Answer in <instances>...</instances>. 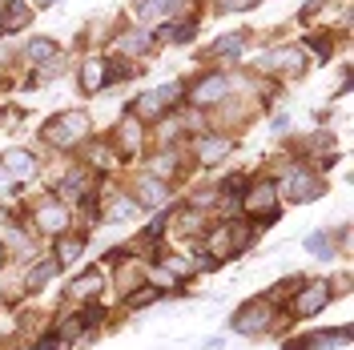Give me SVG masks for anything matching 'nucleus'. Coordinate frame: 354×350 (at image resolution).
I'll list each match as a JSON object with an SVG mask.
<instances>
[{"label":"nucleus","mask_w":354,"mask_h":350,"mask_svg":"<svg viewBox=\"0 0 354 350\" xmlns=\"http://www.w3.org/2000/svg\"><path fill=\"white\" fill-rule=\"evenodd\" d=\"M326 302H330V290H326V282H306L298 294H294L290 314H298V318H314L318 310H326Z\"/></svg>","instance_id":"obj_3"},{"label":"nucleus","mask_w":354,"mask_h":350,"mask_svg":"<svg viewBox=\"0 0 354 350\" xmlns=\"http://www.w3.org/2000/svg\"><path fill=\"white\" fill-rule=\"evenodd\" d=\"M245 37H221L218 44H214V53H242Z\"/></svg>","instance_id":"obj_24"},{"label":"nucleus","mask_w":354,"mask_h":350,"mask_svg":"<svg viewBox=\"0 0 354 350\" xmlns=\"http://www.w3.org/2000/svg\"><path fill=\"white\" fill-rule=\"evenodd\" d=\"M101 85H105V61H85V68H81V89L85 93H97Z\"/></svg>","instance_id":"obj_13"},{"label":"nucleus","mask_w":354,"mask_h":350,"mask_svg":"<svg viewBox=\"0 0 354 350\" xmlns=\"http://www.w3.org/2000/svg\"><path fill=\"white\" fill-rule=\"evenodd\" d=\"M306 250L314 254V258H334V241H330V234H310V238H306Z\"/></svg>","instance_id":"obj_15"},{"label":"nucleus","mask_w":354,"mask_h":350,"mask_svg":"<svg viewBox=\"0 0 354 350\" xmlns=\"http://www.w3.org/2000/svg\"><path fill=\"white\" fill-rule=\"evenodd\" d=\"M137 205H165L169 201V185L165 181H157V177H141V185H137V197H133Z\"/></svg>","instance_id":"obj_8"},{"label":"nucleus","mask_w":354,"mask_h":350,"mask_svg":"<svg viewBox=\"0 0 354 350\" xmlns=\"http://www.w3.org/2000/svg\"><path fill=\"white\" fill-rule=\"evenodd\" d=\"M198 157L205 161V165H214V161H221V157L230 154V137H198Z\"/></svg>","instance_id":"obj_10"},{"label":"nucleus","mask_w":354,"mask_h":350,"mask_svg":"<svg viewBox=\"0 0 354 350\" xmlns=\"http://www.w3.org/2000/svg\"><path fill=\"white\" fill-rule=\"evenodd\" d=\"M57 274H61V262H57V258H48V262L32 266V270H28V290H41V286L53 282Z\"/></svg>","instance_id":"obj_12"},{"label":"nucleus","mask_w":354,"mask_h":350,"mask_svg":"<svg viewBox=\"0 0 354 350\" xmlns=\"http://www.w3.org/2000/svg\"><path fill=\"white\" fill-rule=\"evenodd\" d=\"M0 169H8V174H17V177H28V174H37V161L24 154V149H12V154H4V165Z\"/></svg>","instance_id":"obj_11"},{"label":"nucleus","mask_w":354,"mask_h":350,"mask_svg":"<svg viewBox=\"0 0 354 350\" xmlns=\"http://www.w3.org/2000/svg\"><path fill=\"white\" fill-rule=\"evenodd\" d=\"M270 318H274L270 302L254 298V302H245V306L234 314V322H230V326L238 330V334H245V338H258V334H266V330H270Z\"/></svg>","instance_id":"obj_2"},{"label":"nucleus","mask_w":354,"mask_h":350,"mask_svg":"<svg viewBox=\"0 0 354 350\" xmlns=\"http://www.w3.org/2000/svg\"><path fill=\"white\" fill-rule=\"evenodd\" d=\"M61 190H65V197H68V201H77V197L85 194V174H73V177H65V185H61Z\"/></svg>","instance_id":"obj_22"},{"label":"nucleus","mask_w":354,"mask_h":350,"mask_svg":"<svg viewBox=\"0 0 354 350\" xmlns=\"http://www.w3.org/2000/svg\"><path fill=\"white\" fill-rule=\"evenodd\" d=\"M32 4H37V8H48V4H53V0H32Z\"/></svg>","instance_id":"obj_28"},{"label":"nucleus","mask_w":354,"mask_h":350,"mask_svg":"<svg viewBox=\"0 0 354 350\" xmlns=\"http://www.w3.org/2000/svg\"><path fill=\"white\" fill-rule=\"evenodd\" d=\"M254 0H225V8H234V12H242V8H250Z\"/></svg>","instance_id":"obj_26"},{"label":"nucleus","mask_w":354,"mask_h":350,"mask_svg":"<svg viewBox=\"0 0 354 350\" xmlns=\"http://www.w3.org/2000/svg\"><path fill=\"white\" fill-rule=\"evenodd\" d=\"M57 347H61V330H48L41 342H37V350H57Z\"/></svg>","instance_id":"obj_25"},{"label":"nucleus","mask_w":354,"mask_h":350,"mask_svg":"<svg viewBox=\"0 0 354 350\" xmlns=\"http://www.w3.org/2000/svg\"><path fill=\"white\" fill-rule=\"evenodd\" d=\"M121 48H129V53H145V48H149V33H129V37H121Z\"/></svg>","instance_id":"obj_21"},{"label":"nucleus","mask_w":354,"mask_h":350,"mask_svg":"<svg viewBox=\"0 0 354 350\" xmlns=\"http://www.w3.org/2000/svg\"><path fill=\"white\" fill-rule=\"evenodd\" d=\"M8 190H12V181H8V174H4V169H0V194H8Z\"/></svg>","instance_id":"obj_27"},{"label":"nucleus","mask_w":354,"mask_h":350,"mask_svg":"<svg viewBox=\"0 0 354 350\" xmlns=\"http://www.w3.org/2000/svg\"><path fill=\"white\" fill-rule=\"evenodd\" d=\"M225 89H230V81H225L221 73H214V77H205V81L194 89V101H198V105H214V101H221Z\"/></svg>","instance_id":"obj_9"},{"label":"nucleus","mask_w":354,"mask_h":350,"mask_svg":"<svg viewBox=\"0 0 354 350\" xmlns=\"http://www.w3.org/2000/svg\"><path fill=\"white\" fill-rule=\"evenodd\" d=\"M286 194L294 201H314V197L322 194V181L310 174V169H290L286 174Z\"/></svg>","instance_id":"obj_6"},{"label":"nucleus","mask_w":354,"mask_h":350,"mask_svg":"<svg viewBox=\"0 0 354 350\" xmlns=\"http://www.w3.org/2000/svg\"><path fill=\"white\" fill-rule=\"evenodd\" d=\"M24 21H28V4L12 0V8H8V28H21Z\"/></svg>","instance_id":"obj_23"},{"label":"nucleus","mask_w":354,"mask_h":350,"mask_svg":"<svg viewBox=\"0 0 354 350\" xmlns=\"http://www.w3.org/2000/svg\"><path fill=\"white\" fill-rule=\"evenodd\" d=\"M81 250H85V241H81V238H61V241H57V262H61V266L77 262V258H81Z\"/></svg>","instance_id":"obj_14"},{"label":"nucleus","mask_w":354,"mask_h":350,"mask_svg":"<svg viewBox=\"0 0 354 350\" xmlns=\"http://www.w3.org/2000/svg\"><path fill=\"white\" fill-rule=\"evenodd\" d=\"M97 290H101V274H85V278H77V286H73V294H81V298L97 294Z\"/></svg>","instance_id":"obj_20"},{"label":"nucleus","mask_w":354,"mask_h":350,"mask_svg":"<svg viewBox=\"0 0 354 350\" xmlns=\"http://www.w3.org/2000/svg\"><path fill=\"white\" fill-rule=\"evenodd\" d=\"M28 57H32V61H57V57H61V48H57L53 41H32V44H28Z\"/></svg>","instance_id":"obj_18"},{"label":"nucleus","mask_w":354,"mask_h":350,"mask_svg":"<svg viewBox=\"0 0 354 350\" xmlns=\"http://www.w3.org/2000/svg\"><path fill=\"white\" fill-rule=\"evenodd\" d=\"M245 210L254 214V218H266L262 225H274L278 221V190L262 181V185H254L250 194H245Z\"/></svg>","instance_id":"obj_4"},{"label":"nucleus","mask_w":354,"mask_h":350,"mask_svg":"<svg viewBox=\"0 0 354 350\" xmlns=\"http://www.w3.org/2000/svg\"><path fill=\"white\" fill-rule=\"evenodd\" d=\"M157 298H161V290H157V286H141V290H129V310L149 306V302H157Z\"/></svg>","instance_id":"obj_17"},{"label":"nucleus","mask_w":354,"mask_h":350,"mask_svg":"<svg viewBox=\"0 0 354 350\" xmlns=\"http://www.w3.org/2000/svg\"><path fill=\"white\" fill-rule=\"evenodd\" d=\"M37 225H41L44 234H57V230L68 225V210L61 205V201H44L41 210H37Z\"/></svg>","instance_id":"obj_7"},{"label":"nucleus","mask_w":354,"mask_h":350,"mask_svg":"<svg viewBox=\"0 0 354 350\" xmlns=\"http://www.w3.org/2000/svg\"><path fill=\"white\" fill-rule=\"evenodd\" d=\"M177 97V85L169 89H153V93H145V97H137V105H133V113L141 117V121H157L161 113H165V105Z\"/></svg>","instance_id":"obj_5"},{"label":"nucleus","mask_w":354,"mask_h":350,"mask_svg":"<svg viewBox=\"0 0 354 350\" xmlns=\"http://www.w3.org/2000/svg\"><path fill=\"white\" fill-rule=\"evenodd\" d=\"M133 210H137V201H133V197H117V201L109 205V221H125Z\"/></svg>","instance_id":"obj_19"},{"label":"nucleus","mask_w":354,"mask_h":350,"mask_svg":"<svg viewBox=\"0 0 354 350\" xmlns=\"http://www.w3.org/2000/svg\"><path fill=\"white\" fill-rule=\"evenodd\" d=\"M81 137H88V117L85 113H61V117H53L48 129H44V141H53L57 149L77 145Z\"/></svg>","instance_id":"obj_1"},{"label":"nucleus","mask_w":354,"mask_h":350,"mask_svg":"<svg viewBox=\"0 0 354 350\" xmlns=\"http://www.w3.org/2000/svg\"><path fill=\"white\" fill-rule=\"evenodd\" d=\"M174 4L177 0H141V4H137V17L149 21V17H161V12H174Z\"/></svg>","instance_id":"obj_16"}]
</instances>
